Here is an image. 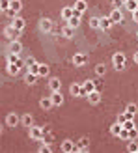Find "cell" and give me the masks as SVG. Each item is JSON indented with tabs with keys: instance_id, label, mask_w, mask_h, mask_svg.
<instances>
[{
	"instance_id": "40",
	"label": "cell",
	"mask_w": 138,
	"mask_h": 153,
	"mask_svg": "<svg viewBox=\"0 0 138 153\" xmlns=\"http://www.w3.org/2000/svg\"><path fill=\"white\" fill-rule=\"evenodd\" d=\"M133 120H134V118H131V120H127L125 123H123V127H125V129H129V131H131V129L134 127V121H133Z\"/></svg>"
},
{
	"instance_id": "32",
	"label": "cell",
	"mask_w": 138,
	"mask_h": 153,
	"mask_svg": "<svg viewBox=\"0 0 138 153\" xmlns=\"http://www.w3.org/2000/svg\"><path fill=\"white\" fill-rule=\"evenodd\" d=\"M118 138H121V140H131V136H129V129H121V133L118 134Z\"/></svg>"
},
{
	"instance_id": "30",
	"label": "cell",
	"mask_w": 138,
	"mask_h": 153,
	"mask_svg": "<svg viewBox=\"0 0 138 153\" xmlns=\"http://www.w3.org/2000/svg\"><path fill=\"white\" fill-rule=\"evenodd\" d=\"M121 129H123V125H121V123H118V121H116V123H114V125L110 127V133H112V134H116V136H118V134L121 133Z\"/></svg>"
},
{
	"instance_id": "15",
	"label": "cell",
	"mask_w": 138,
	"mask_h": 153,
	"mask_svg": "<svg viewBox=\"0 0 138 153\" xmlns=\"http://www.w3.org/2000/svg\"><path fill=\"white\" fill-rule=\"evenodd\" d=\"M123 6H125V7H127V10L131 11V13H134V11L138 10V0H127V2H125Z\"/></svg>"
},
{
	"instance_id": "16",
	"label": "cell",
	"mask_w": 138,
	"mask_h": 153,
	"mask_svg": "<svg viewBox=\"0 0 138 153\" xmlns=\"http://www.w3.org/2000/svg\"><path fill=\"white\" fill-rule=\"evenodd\" d=\"M11 25L17 28V30H21V32H22V28H24L26 22H24V19H21V17H13V22H11Z\"/></svg>"
},
{
	"instance_id": "34",
	"label": "cell",
	"mask_w": 138,
	"mask_h": 153,
	"mask_svg": "<svg viewBox=\"0 0 138 153\" xmlns=\"http://www.w3.org/2000/svg\"><path fill=\"white\" fill-rule=\"evenodd\" d=\"M19 54H15V52H10V54H7V62H13V64H17L19 62Z\"/></svg>"
},
{
	"instance_id": "43",
	"label": "cell",
	"mask_w": 138,
	"mask_h": 153,
	"mask_svg": "<svg viewBox=\"0 0 138 153\" xmlns=\"http://www.w3.org/2000/svg\"><path fill=\"white\" fill-rule=\"evenodd\" d=\"M133 19H134V22H138V10L133 13Z\"/></svg>"
},
{
	"instance_id": "22",
	"label": "cell",
	"mask_w": 138,
	"mask_h": 153,
	"mask_svg": "<svg viewBox=\"0 0 138 153\" xmlns=\"http://www.w3.org/2000/svg\"><path fill=\"white\" fill-rule=\"evenodd\" d=\"M131 118H134L133 114H129V112H123V114H118V123H121L123 125L127 120H131Z\"/></svg>"
},
{
	"instance_id": "31",
	"label": "cell",
	"mask_w": 138,
	"mask_h": 153,
	"mask_svg": "<svg viewBox=\"0 0 138 153\" xmlns=\"http://www.w3.org/2000/svg\"><path fill=\"white\" fill-rule=\"evenodd\" d=\"M127 151L129 153H138V144L134 140H129V146H127Z\"/></svg>"
},
{
	"instance_id": "33",
	"label": "cell",
	"mask_w": 138,
	"mask_h": 153,
	"mask_svg": "<svg viewBox=\"0 0 138 153\" xmlns=\"http://www.w3.org/2000/svg\"><path fill=\"white\" fill-rule=\"evenodd\" d=\"M90 26H91V28H101V19L91 17V19H90Z\"/></svg>"
},
{
	"instance_id": "8",
	"label": "cell",
	"mask_w": 138,
	"mask_h": 153,
	"mask_svg": "<svg viewBox=\"0 0 138 153\" xmlns=\"http://www.w3.org/2000/svg\"><path fill=\"white\" fill-rule=\"evenodd\" d=\"M17 123H19V116L15 112H11V114H7V116H6V125L7 127H15Z\"/></svg>"
},
{
	"instance_id": "36",
	"label": "cell",
	"mask_w": 138,
	"mask_h": 153,
	"mask_svg": "<svg viewBox=\"0 0 138 153\" xmlns=\"http://www.w3.org/2000/svg\"><path fill=\"white\" fill-rule=\"evenodd\" d=\"M45 75H49V65L39 64V76H45Z\"/></svg>"
},
{
	"instance_id": "37",
	"label": "cell",
	"mask_w": 138,
	"mask_h": 153,
	"mask_svg": "<svg viewBox=\"0 0 138 153\" xmlns=\"http://www.w3.org/2000/svg\"><path fill=\"white\" fill-rule=\"evenodd\" d=\"M37 151H39V153H49V151H52V149H50V144H45V142H43L41 148L37 149Z\"/></svg>"
},
{
	"instance_id": "29",
	"label": "cell",
	"mask_w": 138,
	"mask_h": 153,
	"mask_svg": "<svg viewBox=\"0 0 138 153\" xmlns=\"http://www.w3.org/2000/svg\"><path fill=\"white\" fill-rule=\"evenodd\" d=\"M82 88L90 94V91H93V90H95V82H93V80H86V82L82 84Z\"/></svg>"
},
{
	"instance_id": "19",
	"label": "cell",
	"mask_w": 138,
	"mask_h": 153,
	"mask_svg": "<svg viewBox=\"0 0 138 153\" xmlns=\"http://www.w3.org/2000/svg\"><path fill=\"white\" fill-rule=\"evenodd\" d=\"M112 25H114V22H112L110 17H103V19H101V28H103V30H110Z\"/></svg>"
},
{
	"instance_id": "27",
	"label": "cell",
	"mask_w": 138,
	"mask_h": 153,
	"mask_svg": "<svg viewBox=\"0 0 138 153\" xmlns=\"http://www.w3.org/2000/svg\"><path fill=\"white\" fill-rule=\"evenodd\" d=\"M67 25L71 26V28H75V30H76V28L80 26V17H71V19L67 21Z\"/></svg>"
},
{
	"instance_id": "4",
	"label": "cell",
	"mask_w": 138,
	"mask_h": 153,
	"mask_svg": "<svg viewBox=\"0 0 138 153\" xmlns=\"http://www.w3.org/2000/svg\"><path fill=\"white\" fill-rule=\"evenodd\" d=\"M80 149V146L79 144H73L71 140H64V144H62V151H65V153H73V151H79Z\"/></svg>"
},
{
	"instance_id": "2",
	"label": "cell",
	"mask_w": 138,
	"mask_h": 153,
	"mask_svg": "<svg viewBox=\"0 0 138 153\" xmlns=\"http://www.w3.org/2000/svg\"><path fill=\"white\" fill-rule=\"evenodd\" d=\"M4 34H6V37L10 41H15V39H19V36H21V30H17L13 25H10L6 30H4Z\"/></svg>"
},
{
	"instance_id": "17",
	"label": "cell",
	"mask_w": 138,
	"mask_h": 153,
	"mask_svg": "<svg viewBox=\"0 0 138 153\" xmlns=\"http://www.w3.org/2000/svg\"><path fill=\"white\" fill-rule=\"evenodd\" d=\"M62 34H64V37H67V39H71V37L75 36V28H71V26H64L62 28Z\"/></svg>"
},
{
	"instance_id": "6",
	"label": "cell",
	"mask_w": 138,
	"mask_h": 153,
	"mask_svg": "<svg viewBox=\"0 0 138 153\" xmlns=\"http://www.w3.org/2000/svg\"><path fill=\"white\" fill-rule=\"evenodd\" d=\"M88 103L90 105H99V101H101V94H99V90H93V91H90L88 94Z\"/></svg>"
},
{
	"instance_id": "5",
	"label": "cell",
	"mask_w": 138,
	"mask_h": 153,
	"mask_svg": "<svg viewBox=\"0 0 138 153\" xmlns=\"http://www.w3.org/2000/svg\"><path fill=\"white\" fill-rule=\"evenodd\" d=\"M21 10H22V2H21V0H11V7H10V11H7V13H10L11 17H17V13Z\"/></svg>"
},
{
	"instance_id": "39",
	"label": "cell",
	"mask_w": 138,
	"mask_h": 153,
	"mask_svg": "<svg viewBox=\"0 0 138 153\" xmlns=\"http://www.w3.org/2000/svg\"><path fill=\"white\" fill-rule=\"evenodd\" d=\"M79 146H80V148H88V146H90V140L86 138V136H82V138L79 140Z\"/></svg>"
},
{
	"instance_id": "11",
	"label": "cell",
	"mask_w": 138,
	"mask_h": 153,
	"mask_svg": "<svg viewBox=\"0 0 138 153\" xmlns=\"http://www.w3.org/2000/svg\"><path fill=\"white\" fill-rule=\"evenodd\" d=\"M50 99H52V103H54V106H58V105H62V103H64V95L60 94V91H52Z\"/></svg>"
},
{
	"instance_id": "12",
	"label": "cell",
	"mask_w": 138,
	"mask_h": 153,
	"mask_svg": "<svg viewBox=\"0 0 138 153\" xmlns=\"http://www.w3.org/2000/svg\"><path fill=\"white\" fill-rule=\"evenodd\" d=\"M49 88H50L52 91H60V88H62V80H60V79H50Z\"/></svg>"
},
{
	"instance_id": "23",
	"label": "cell",
	"mask_w": 138,
	"mask_h": 153,
	"mask_svg": "<svg viewBox=\"0 0 138 153\" xmlns=\"http://www.w3.org/2000/svg\"><path fill=\"white\" fill-rule=\"evenodd\" d=\"M41 106H43L45 110H49V108H52V106H54V103H52L50 97H43V99H41Z\"/></svg>"
},
{
	"instance_id": "25",
	"label": "cell",
	"mask_w": 138,
	"mask_h": 153,
	"mask_svg": "<svg viewBox=\"0 0 138 153\" xmlns=\"http://www.w3.org/2000/svg\"><path fill=\"white\" fill-rule=\"evenodd\" d=\"M73 11H75V7H64V10H62V17L65 21H69V19L73 17Z\"/></svg>"
},
{
	"instance_id": "28",
	"label": "cell",
	"mask_w": 138,
	"mask_h": 153,
	"mask_svg": "<svg viewBox=\"0 0 138 153\" xmlns=\"http://www.w3.org/2000/svg\"><path fill=\"white\" fill-rule=\"evenodd\" d=\"M10 7H11V0H0V10L4 13L10 11Z\"/></svg>"
},
{
	"instance_id": "10",
	"label": "cell",
	"mask_w": 138,
	"mask_h": 153,
	"mask_svg": "<svg viewBox=\"0 0 138 153\" xmlns=\"http://www.w3.org/2000/svg\"><path fill=\"white\" fill-rule=\"evenodd\" d=\"M28 73L39 75V64H37V62H34V60H28Z\"/></svg>"
},
{
	"instance_id": "45",
	"label": "cell",
	"mask_w": 138,
	"mask_h": 153,
	"mask_svg": "<svg viewBox=\"0 0 138 153\" xmlns=\"http://www.w3.org/2000/svg\"><path fill=\"white\" fill-rule=\"evenodd\" d=\"M134 62L138 64V52H136V54H134Z\"/></svg>"
},
{
	"instance_id": "18",
	"label": "cell",
	"mask_w": 138,
	"mask_h": 153,
	"mask_svg": "<svg viewBox=\"0 0 138 153\" xmlns=\"http://www.w3.org/2000/svg\"><path fill=\"white\" fill-rule=\"evenodd\" d=\"M69 90H71V95H76V97H80V91H82V84H71V86H69Z\"/></svg>"
},
{
	"instance_id": "13",
	"label": "cell",
	"mask_w": 138,
	"mask_h": 153,
	"mask_svg": "<svg viewBox=\"0 0 138 153\" xmlns=\"http://www.w3.org/2000/svg\"><path fill=\"white\" fill-rule=\"evenodd\" d=\"M110 19H112L114 25H116V22H121V21H123V15H121L119 10H114V11L110 13Z\"/></svg>"
},
{
	"instance_id": "20",
	"label": "cell",
	"mask_w": 138,
	"mask_h": 153,
	"mask_svg": "<svg viewBox=\"0 0 138 153\" xmlns=\"http://www.w3.org/2000/svg\"><path fill=\"white\" fill-rule=\"evenodd\" d=\"M21 71V67L17 65V64H13V62H7V73L10 75H17Z\"/></svg>"
},
{
	"instance_id": "7",
	"label": "cell",
	"mask_w": 138,
	"mask_h": 153,
	"mask_svg": "<svg viewBox=\"0 0 138 153\" xmlns=\"http://www.w3.org/2000/svg\"><path fill=\"white\" fill-rule=\"evenodd\" d=\"M86 62H88V56H86V54H82V52H79V54H75V56H73V64H75L76 67L84 65Z\"/></svg>"
},
{
	"instance_id": "3",
	"label": "cell",
	"mask_w": 138,
	"mask_h": 153,
	"mask_svg": "<svg viewBox=\"0 0 138 153\" xmlns=\"http://www.w3.org/2000/svg\"><path fill=\"white\" fill-rule=\"evenodd\" d=\"M30 138H32V140H43L45 138L43 129L37 127V125H32V127H30Z\"/></svg>"
},
{
	"instance_id": "21",
	"label": "cell",
	"mask_w": 138,
	"mask_h": 153,
	"mask_svg": "<svg viewBox=\"0 0 138 153\" xmlns=\"http://www.w3.org/2000/svg\"><path fill=\"white\" fill-rule=\"evenodd\" d=\"M41 30H43V32H50V30H52V21L50 19H43L41 21Z\"/></svg>"
},
{
	"instance_id": "44",
	"label": "cell",
	"mask_w": 138,
	"mask_h": 153,
	"mask_svg": "<svg viewBox=\"0 0 138 153\" xmlns=\"http://www.w3.org/2000/svg\"><path fill=\"white\" fill-rule=\"evenodd\" d=\"M17 65L21 67V69H24V62H22V60H19V62H17Z\"/></svg>"
},
{
	"instance_id": "41",
	"label": "cell",
	"mask_w": 138,
	"mask_h": 153,
	"mask_svg": "<svg viewBox=\"0 0 138 153\" xmlns=\"http://www.w3.org/2000/svg\"><path fill=\"white\" fill-rule=\"evenodd\" d=\"M129 136H131V140H136V136H138V131H136V127H133L131 131H129Z\"/></svg>"
},
{
	"instance_id": "35",
	"label": "cell",
	"mask_w": 138,
	"mask_h": 153,
	"mask_svg": "<svg viewBox=\"0 0 138 153\" xmlns=\"http://www.w3.org/2000/svg\"><path fill=\"white\" fill-rule=\"evenodd\" d=\"M125 112H129V114H133V116H134V114L138 112V106L131 103V105H127V108H125Z\"/></svg>"
},
{
	"instance_id": "24",
	"label": "cell",
	"mask_w": 138,
	"mask_h": 153,
	"mask_svg": "<svg viewBox=\"0 0 138 153\" xmlns=\"http://www.w3.org/2000/svg\"><path fill=\"white\" fill-rule=\"evenodd\" d=\"M21 121H22V125H24V127H32L34 125V120H32L30 114H24V116L21 118Z\"/></svg>"
},
{
	"instance_id": "1",
	"label": "cell",
	"mask_w": 138,
	"mask_h": 153,
	"mask_svg": "<svg viewBox=\"0 0 138 153\" xmlns=\"http://www.w3.org/2000/svg\"><path fill=\"white\" fill-rule=\"evenodd\" d=\"M112 64L116 67V71H121L125 67V54L123 52H116V54L112 56Z\"/></svg>"
},
{
	"instance_id": "42",
	"label": "cell",
	"mask_w": 138,
	"mask_h": 153,
	"mask_svg": "<svg viewBox=\"0 0 138 153\" xmlns=\"http://www.w3.org/2000/svg\"><path fill=\"white\" fill-rule=\"evenodd\" d=\"M125 2H127V0H116V2H114V4H116V7L119 10V6H121V4H125Z\"/></svg>"
},
{
	"instance_id": "9",
	"label": "cell",
	"mask_w": 138,
	"mask_h": 153,
	"mask_svg": "<svg viewBox=\"0 0 138 153\" xmlns=\"http://www.w3.org/2000/svg\"><path fill=\"white\" fill-rule=\"evenodd\" d=\"M22 51V45L19 39H15V41H10V52H15V54H19V52Z\"/></svg>"
},
{
	"instance_id": "14",
	"label": "cell",
	"mask_w": 138,
	"mask_h": 153,
	"mask_svg": "<svg viewBox=\"0 0 138 153\" xmlns=\"http://www.w3.org/2000/svg\"><path fill=\"white\" fill-rule=\"evenodd\" d=\"M75 10H76V11H80V13H84V11L88 10L86 0H76V2H75Z\"/></svg>"
},
{
	"instance_id": "38",
	"label": "cell",
	"mask_w": 138,
	"mask_h": 153,
	"mask_svg": "<svg viewBox=\"0 0 138 153\" xmlns=\"http://www.w3.org/2000/svg\"><path fill=\"white\" fill-rule=\"evenodd\" d=\"M105 71H106L105 64H99V65H95V73H97V75H105Z\"/></svg>"
},
{
	"instance_id": "26",
	"label": "cell",
	"mask_w": 138,
	"mask_h": 153,
	"mask_svg": "<svg viewBox=\"0 0 138 153\" xmlns=\"http://www.w3.org/2000/svg\"><path fill=\"white\" fill-rule=\"evenodd\" d=\"M37 79H39V75H34V73H26V76H24L26 84H36Z\"/></svg>"
}]
</instances>
